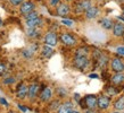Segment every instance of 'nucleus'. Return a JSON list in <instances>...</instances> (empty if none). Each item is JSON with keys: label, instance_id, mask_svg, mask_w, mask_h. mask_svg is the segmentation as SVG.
I'll list each match as a JSON object with an SVG mask.
<instances>
[{"label": "nucleus", "instance_id": "7ed1b4c3", "mask_svg": "<svg viewBox=\"0 0 124 113\" xmlns=\"http://www.w3.org/2000/svg\"><path fill=\"white\" fill-rule=\"evenodd\" d=\"M88 64H89V60H88L86 56H75V59H74V66L78 69L83 70V69H85L88 67Z\"/></svg>", "mask_w": 124, "mask_h": 113}, {"label": "nucleus", "instance_id": "4be33fe9", "mask_svg": "<svg viewBox=\"0 0 124 113\" xmlns=\"http://www.w3.org/2000/svg\"><path fill=\"white\" fill-rule=\"evenodd\" d=\"M88 53H89L88 48H85V46H81V48H79V49L76 50L75 56H88Z\"/></svg>", "mask_w": 124, "mask_h": 113}, {"label": "nucleus", "instance_id": "423d86ee", "mask_svg": "<svg viewBox=\"0 0 124 113\" xmlns=\"http://www.w3.org/2000/svg\"><path fill=\"white\" fill-rule=\"evenodd\" d=\"M34 6L33 2H31V1H24L21 6V13L24 14V15H27V14H30L32 11H34Z\"/></svg>", "mask_w": 124, "mask_h": 113}, {"label": "nucleus", "instance_id": "ddd939ff", "mask_svg": "<svg viewBox=\"0 0 124 113\" xmlns=\"http://www.w3.org/2000/svg\"><path fill=\"white\" fill-rule=\"evenodd\" d=\"M51 95H53L51 88H49V87H46L45 89L41 92V94H40V98H41L42 102H48L49 100L51 98Z\"/></svg>", "mask_w": 124, "mask_h": 113}, {"label": "nucleus", "instance_id": "39448f33", "mask_svg": "<svg viewBox=\"0 0 124 113\" xmlns=\"http://www.w3.org/2000/svg\"><path fill=\"white\" fill-rule=\"evenodd\" d=\"M57 41H58V38H57V34L54 33V32H48V33L46 34L45 36V42L46 44L49 45V46H56L57 45Z\"/></svg>", "mask_w": 124, "mask_h": 113}, {"label": "nucleus", "instance_id": "f704fd0d", "mask_svg": "<svg viewBox=\"0 0 124 113\" xmlns=\"http://www.w3.org/2000/svg\"><path fill=\"white\" fill-rule=\"evenodd\" d=\"M117 1H118L120 4H123V2H124V0H117Z\"/></svg>", "mask_w": 124, "mask_h": 113}, {"label": "nucleus", "instance_id": "6ab92c4d", "mask_svg": "<svg viewBox=\"0 0 124 113\" xmlns=\"http://www.w3.org/2000/svg\"><path fill=\"white\" fill-rule=\"evenodd\" d=\"M41 53H42V56H45V58H49V56H53V53H54L53 46H49V45L46 44L45 46L42 48Z\"/></svg>", "mask_w": 124, "mask_h": 113}, {"label": "nucleus", "instance_id": "58836bf2", "mask_svg": "<svg viewBox=\"0 0 124 113\" xmlns=\"http://www.w3.org/2000/svg\"><path fill=\"white\" fill-rule=\"evenodd\" d=\"M123 15H124V9H123Z\"/></svg>", "mask_w": 124, "mask_h": 113}, {"label": "nucleus", "instance_id": "c85d7f7f", "mask_svg": "<svg viewBox=\"0 0 124 113\" xmlns=\"http://www.w3.org/2000/svg\"><path fill=\"white\" fill-rule=\"evenodd\" d=\"M59 1L60 0H50V5H51V6H56V5H58Z\"/></svg>", "mask_w": 124, "mask_h": 113}, {"label": "nucleus", "instance_id": "0eeeda50", "mask_svg": "<svg viewBox=\"0 0 124 113\" xmlns=\"http://www.w3.org/2000/svg\"><path fill=\"white\" fill-rule=\"evenodd\" d=\"M73 103L72 102H65L63 104H60L58 110H57V113H70L73 111Z\"/></svg>", "mask_w": 124, "mask_h": 113}, {"label": "nucleus", "instance_id": "9b49d317", "mask_svg": "<svg viewBox=\"0 0 124 113\" xmlns=\"http://www.w3.org/2000/svg\"><path fill=\"white\" fill-rule=\"evenodd\" d=\"M98 14H99V10H98V8L94 7V6H91V7H89L85 10V17L88 19L96 18Z\"/></svg>", "mask_w": 124, "mask_h": 113}, {"label": "nucleus", "instance_id": "72a5a7b5", "mask_svg": "<svg viewBox=\"0 0 124 113\" xmlns=\"http://www.w3.org/2000/svg\"><path fill=\"white\" fill-rule=\"evenodd\" d=\"M70 113H80L79 111H74V110H73V111H72V112H70Z\"/></svg>", "mask_w": 124, "mask_h": 113}, {"label": "nucleus", "instance_id": "5701e85b", "mask_svg": "<svg viewBox=\"0 0 124 113\" xmlns=\"http://www.w3.org/2000/svg\"><path fill=\"white\" fill-rule=\"evenodd\" d=\"M37 17H39V14L37 13V11H32V13H30V14L25 15V19H26V20H29V19L37 18Z\"/></svg>", "mask_w": 124, "mask_h": 113}, {"label": "nucleus", "instance_id": "393cba45", "mask_svg": "<svg viewBox=\"0 0 124 113\" xmlns=\"http://www.w3.org/2000/svg\"><path fill=\"white\" fill-rule=\"evenodd\" d=\"M62 23H63L64 25H66V26H72V25H73V22L70 20V19H63Z\"/></svg>", "mask_w": 124, "mask_h": 113}, {"label": "nucleus", "instance_id": "2eb2a0df", "mask_svg": "<svg viewBox=\"0 0 124 113\" xmlns=\"http://www.w3.org/2000/svg\"><path fill=\"white\" fill-rule=\"evenodd\" d=\"M124 82V74L123 72H116L115 75L112 77V83L114 85H120Z\"/></svg>", "mask_w": 124, "mask_h": 113}, {"label": "nucleus", "instance_id": "a878e982", "mask_svg": "<svg viewBox=\"0 0 124 113\" xmlns=\"http://www.w3.org/2000/svg\"><path fill=\"white\" fill-rule=\"evenodd\" d=\"M13 5H15V6H18V5H22L24 2V0H9Z\"/></svg>", "mask_w": 124, "mask_h": 113}, {"label": "nucleus", "instance_id": "e433bc0d", "mask_svg": "<svg viewBox=\"0 0 124 113\" xmlns=\"http://www.w3.org/2000/svg\"><path fill=\"white\" fill-rule=\"evenodd\" d=\"M113 113H120V112H118V111H115V112H113Z\"/></svg>", "mask_w": 124, "mask_h": 113}, {"label": "nucleus", "instance_id": "6e6552de", "mask_svg": "<svg viewBox=\"0 0 124 113\" xmlns=\"http://www.w3.org/2000/svg\"><path fill=\"white\" fill-rule=\"evenodd\" d=\"M109 104H110V100L107 96L101 95L98 97V107L100 110H106L109 106Z\"/></svg>", "mask_w": 124, "mask_h": 113}, {"label": "nucleus", "instance_id": "cd10ccee", "mask_svg": "<svg viewBox=\"0 0 124 113\" xmlns=\"http://www.w3.org/2000/svg\"><path fill=\"white\" fill-rule=\"evenodd\" d=\"M5 71H6V67H5V64L0 63V75H2Z\"/></svg>", "mask_w": 124, "mask_h": 113}, {"label": "nucleus", "instance_id": "9d476101", "mask_svg": "<svg viewBox=\"0 0 124 113\" xmlns=\"http://www.w3.org/2000/svg\"><path fill=\"white\" fill-rule=\"evenodd\" d=\"M29 95V87L26 85H19L18 88H17V97L18 98H25Z\"/></svg>", "mask_w": 124, "mask_h": 113}, {"label": "nucleus", "instance_id": "a211bd4d", "mask_svg": "<svg viewBox=\"0 0 124 113\" xmlns=\"http://www.w3.org/2000/svg\"><path fill=\"white\" fill-rule=\"evenodd\" d=\"M100 25H101V27L105 28V30H110V28L114 27L113 22L109 18H102L101 20H100Z\"/></svg>", "mask_w": 124, "mask_h": 113}, {"label": "nucleus", "instance_id": "473e14b6", "mask_svg": "<svg viewBox=\"0 0 124 113\" xmlns=\"http://www.w3.org/2000/svg\"><path fill=\"white\" fill-rule=\"evenodd\" d=\"M18 107H19L21 110H22V111H24V112L26 111V109H25V106H23V105H18Z\"/></svg>", "mask_w": 124, "mask_h": 113}, {"label": "nucleus", "instance_id": "c756f323", "mask_svg": "<svg viewBox=\"0 0 124 113\" xmlns=\"http://www.w3.org/2000/svg\"><path fill=\"white\" fill-rule=\"evenodd\" d=\"M84 113H97L94 109H86V111Z\"/></svg>", "mask_w": 124, "mask_h": 113}, {"label": "nucleus", "instance_id": "1a4fd4ad", "mask_svg": "<svg viewBox=\"0 0 124 113\" xmlns=\"http://www.w3.org/2000/svg\"><path fill=\"white\" fill-rule=\"evenodd\" d=\"M89 7H91L90 0H82V1H80L79 4L76 5L75 11H76V13H83V11L85 13V10Z\"/></svg>", "mask_w": 124, "mask_h": 113}, {"label": "nucleus", "instance_id": "412c9836", "mask_svg": "<svg viewBox=\"0 0 124 113\" xmlns=\"http://www.w3.org/2000/svg\"><path fill=\"white\" fill-rule=\"evenodd\" d=\"M39 35H40V31L38 30V27L27 30V36L29 38H39Z\"/></svg>", "mask_w": 124, "mask_h": 113}, {"label": "nucleus", "instance_id": "dca6fc26", "mask_svg": "<svg viewBox=\"0 0 124 113\" xmlns=\"http://www.w3.org/2000/svg\"><path fill=\"white\" fill-rule=\"evenodd\" d=\"M39 92V85L38 84H32L30 87H29V97L31 100H33L37 95H38Z\"/></svg>", "mask_w": 124, "mask_h": 113}, {"label": "nucleus", "instance_id": "b1692460", "mask_svg": "<svg viewBox=\"0 0 124 113\" xmlns=\"http://www.w3.org/2000/svg\"><path fill=\"white\" fill-rule=\"evenodd\" d=\"M15 82V79L13 78V77H9V78H6L4 80V84H6V85H8V84H13Z\"/></svg>", "mask_w": 124, "mask_h": 113}, {"label": "nucleus", "instance_id": "c9c22d12", "mask_svg": "<svg viewBox=\"0 0 124 113\" xmlns=\"http://www.w3.org/2000/svg\"><path fill=\"white\" fill-rule=\"evenodd\" d=\"M2 25V20H1V18H0V26Z\"/></svg>", "mask_w": 124, "mask_h": 113}, {"label": "nucleus", "instance_id": "f257e3e1", "mask_svg": "<svg viewBox=\"0 0 124 113\" xmlns=\"http://www.w3.org/2000/svg\"><path fill=\"white\" fill-rule=\"evenodd\" d=\"M83 101H84L86 109H96L98 106V98L94 95H86L83 98Z\"/></svg>", "mask_w": 124, "mask_h": 113}, {"label": "nucleus", "instance_id": "2f4dec72", "mask_svg": "<svg viewBox=\"0 0 124 113\" xmlns=\"http://www.w3.org/2000/svg\"><path fill=\"white\" fill-rule=\"evenodd\" d=\"M89 77H90V78H98V76L96 75V74H91V75H89Z\"/></svg>", "mask_w": 124, "mask_h": 113}, {"label": "nucleus", "instance_id": "4468645a", "mask_svg": "<svg viewBox=\"0 0 124 113\" xmlns=\"http://www.w3.org/2000/svg\"><path fill=\"white\" fill-rule=\"evenodd\" d=\"M68 13H70V6L67 4H60L58 6V8H57V14L62 16V17L66 16Z\"/></svg>", "mask_w": 124, "mask_h": 113}, {"label": "nucleus", "instance_id": "f8f14e48", "mask_svg": "<svg viewBox=\"0 0 124 113\" xmlns=\"http://www.w3.org/2000/svg\"><path fill=\"white\" fill-rule=\"evenodd\" d=\"M113 33L115 36H123L124 34V24L122 23H116L114 24V27H113Z\"/></svg>", "mask_w": 124, "mask_h": 113}, {"label": "nucleus", "instance_id": "20e7f679", "mask_svg": "<svg viewBox=\"0 0 124 113\" xmlns=\"http://www.w3.org/2000/svg\"><path fill=\"white\" fill-rule=\"evenodd\" d=\"M110 67L115 72H123L124 71V62L118 58H114L110 62Z\"/></svg>", "mask_w": 124, "mask_h": 113}, {"label": "nucleus", "instance_id": "bb28decb", "mask_svg": "<svg viewBox=\"0 0 124 113\" xmlns=\"http://www.w3.org/2000/svg\"><path fill=\"white\" fill-rule=\"evenodd\" d=\"M116 52L121 56H124V46H118L116 49Z\"/></svg>", "mask_w": 124, "mask_h": 113}, {"label": "nucleus", "instance_id": "f03ea898", "mask_svg": "<svg viewBox=\"0 0 124 113\" xmlns=\"http://www.w3.org/2000/svg\"><path fill=\"white\" fill-rule=\"evenodd\" d=\"M60 41L63 42V44L67 45V46H73L76 44V40L75 38L71 35L70 33H64L60 35Z\"/></svg>", "mask_w": 124, "mask_h": 113}, {"label": "nucleus", "instance_id": "4c0bfd02", "mask_svg": "<svg viewBox=\"0 0 124 113\" xmlns=\"http://www.w3.org/2000/svg\"><path fill=\"white\" fill-rule=\"evenodd\" d=\"M9 113H16V112H13V111H10V112H9Z\"/></svg>", "mask_w": 124, "mask_h": 113}, {"label": "nucleus", "instance_id": "f3484780", "mask_svg": "<svg viewBox=\"0 0 124 113\" xmlns=\"http://www.w3.org/2000/svg\"><path fill=\"white\" fill-rule=\"evenodd\" d=\"M41 18L40 17H37V18H33V19H29L26 20V26L27 28H34V27H38L40 24H41Z\"/></svg>", "mask_w": 124, "mask_h": 113}, {"label": "nucleus", "instance_id": "aec40b11", "mask_svg": "<svg viewBox=\"0 0 124 113\" xmlns=\"http://www.w3.org/2000/svg\"><path fill=\"white\" fill-rule=\"evenodd\" d=\"M114 107L117 110V111H121V110H124V97L121 96L120 98H117L115 103H114Z\"/></svg>", "mask_w": 124, "mask_h": 113}, {"label": "nucleus", "instance_id": "7c9ffc66", "mask_svg": "<svg viewBox=\"0 0 124 113\" xmlns=\"http://www.w3.org/2000/svg\"><path fill=\"white\" fill-rule=\"evenodd\" d=\"M0 103H1V104H4V105H6V106L8 105L7 102H6V100H5V98H0Z\"/></svg>", "mask_w": 124, "mask_h": 113}]
</instances>
